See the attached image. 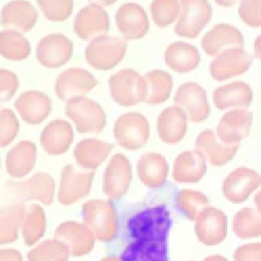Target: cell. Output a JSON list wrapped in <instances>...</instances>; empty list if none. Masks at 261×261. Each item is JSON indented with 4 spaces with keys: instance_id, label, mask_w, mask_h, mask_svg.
Wrapping results in <instances>:
<instances>
[{
    "instance_id": "6da1fadb",
    "label": "cell",
    "mask_w": 261,
    "mask_h": 261,
    "mask_svg": "<svg viewBox=\"0 0 261 261\" xmlns=\"http://www.w3.org/2000/svg\"><path fill=\"white\" fill-rule=\"evenodd\" d=\"M172 219L163 204L145 208L134 214L127 228L130 242L121 261H169L167 240Z\"/></svg>"
},
{
    "instance_id": "7a4b0ae2",
    "label": "cell",
    "mask_w": 261,
    "mask_h": 261,
    "mask_svg": "<svg viewBox=\"0 0 261 261\" xmlns=\"http://www.w3.org/2000/svg\"><path fill=\"white\" fill-rule=\"evenodd\" d=\"M126 53L124 40L113 36H101L91 40L85 50L86 61L98 70H110L115 67Z\"/></svg>"
},
{
    "instance_id": "3957f363",
    "label": "cell",
    "mask_w": 261,
    "mask_h": 261,
    "mask_svg": "<svg viewBox=\"0 0 261 261\" xmlns=\"http://www.w3.org/2000/svg\"><path fill=\"white\" fill-rule=\"evenodd\" d=\"M108 88L111 98L121 106H134L144 102L147 93L145 79L130 68L112 74L108 80Z\"/></svg>"
},
{
    "instance_id": "277c9868",
    "label": "cell",
    "mask_w": 261,
    "mask_h": 261,
    "mask_svg": "<svg viewBox=\"0 0 261 261\" xmlns=\"http://www.w3.org/2000/svg\"><path fill=\"white\" fill-rule=\"evenodd\" d=\"M211 19L208 0H179V13L174 33L184 38L195 39Z\"/></svg>"
},
{
    "instance_id": "5b68a950",
    "label": "cell",
    "mask_w": 261,
    "mask_h": 261,
    "mask_svg": "<svg viewBox=\"0 0 261 261\" xmlns=\"http://www.w3.org/2000/svg\"><path fill=\"white\" fill-rule=\"evenodd\" d=\"M150 126L147 118L140 112H127L120 115L114 124L116 143L124 149L142 148L149 139Z\"/></svg>"
},
{
    "instance_id": "8992f818",
    "label": "cell",
    "mask_w": 261,
    "mask_h": 261,
    "mask_svg": "<svg viewBox=\"0 0 261 261\" xmlns=\"http://www.w3.org/2000/svg\"><path fill=\"white\" fill-rule=\"evenodd\" d=\"M253 57L243 47H232L218 53L211 61L209 71L213 80L222 82L244 74L252 65Z\"/></svg>"
},
{
    "instance_id": "52a82bcc",
    "label": "cell",
    "mask_w": 261,
    "mask_h": 261,
    "mask_svg": "<svg viewBox=\"0 0 261 261\" xmlns=\"http://www.w3.org/2000/svg\"><path fill=\"white\" fill-rule=\"evenodd\" d=\"M173 101L185 111L187 118L194 123L202 122L209 116L210 106L207 92L197 83L187 82L181 84Z\"/></svg>"
},
{
    "instance_id": "ba28073f",
    "label": "cell",
    "mask_w": 261,
    "mask_h": 261,
    "mask_svg": "<svg viewBox=\"0 0 261 261\" xmlns=\"http://www.w3.org/2000/svg\"><path fill=\"white\" fill-rule=\"evenodd\" d=\"M66 113L75 122L80 132L98 133L106 124V115L103 108L95 101L85 97L68 100Z\"/></svg>"
},
{
    "instance_id": "9c48e42d",
    "label": "cell",
    "mask_w": 261,
    "mask_h": 261,
    "mask_svg": "<svg viewBox=\"0 0 261 261\" xmlns=\"http://www.w3.org/2000/svg\"><path fill=\"white\" fill-rule=\"evenodd\" d=\"M73 44L62 34H50L41 39L37 46L36 56L41 65L56 68L65 64L71 57Z\"/></svg>"
},
{
    "instance_id": "30bf717a",
    "label": "cell",
    "mask_w": 261,
    "mask_h": 261,
    "mask_svg": "<svg viewBox=\"0 0 261 261\" xmlns=\"http://www.w3.org/2000/svg\"><path fill=\"white\" fill-rule=\"evenodd\" d=\"M96 77L88 70L79 67L68 68L62 71L56 79L55 94L63 101L82 97L97 86Z\"/></svg>"
},
{
    "instance_id": "8fae6325",
    "label": "cell",
    "mask_w": 261,
    "mask_h": 261,
    "mask_svg": "<svg viewBox=\"0 0 261 261\" xmlns=\"http://www.w3.org/2000/svg\"><path fill=\"white\" fill-rule=\"evenodd\" d=\"M195 221V232L199 241L204 245L214 246L225 239L227 218L222 210L207 207Z\"/></svg>"
},
{
    "instance_id": "7c38bea8",
    "label": "cell",
    "mask_w": 261,
    "mask_h": 261,
    "mask_svg": "<svg viewBox=\"0 0 261 261\" xmlns=\"http://www.w3.org/2000/svg\"><path fill=\"white\" fill-rule=\"evenodd\" d=\"M73 29L77 37L83 40L105 36L109 30L108 14L102 6L91 3L77 12Z\"/></svg>"
},
{
    "instance_id": "4fadbf2b",
    "label": "cell",
    "mask_w": 261,
    "mask_h": 261,
    "mask_svg": "<svg viewBox=\"0 0 261 261\" xmlns=\"http://www.w3.org/2000/svg\"><path fill=\"white\" fill-rule=\"evenodd\" d=\"M115 23L125 40L142 39L149 30V20L144 8L137 3L122 4L116 11Z\"/></svg>"
},
{
    "instance_id": "5bb4252c",
    "label": "cell",
    "mask_w": 261,
    "mask_h": 261,
    "mask_svg": "<svg viewBox=\"0 0 261 261\" xmlns=\"http://www.w3.org/2000/svg\"><path fill=\"white\" fill-rule=\"evenodd\" d=\"M260 185L261 175L257 171L247 167H239L224 179L222 192L228 201L238 204L246 201Z\"/></svg>"
},
{
    "instance_id": "9a60e30c",
    "label": "cell",
    "mask_w": 261,
    "mask_h": 261,
    "mask_svg": "<svg viewBox=\"0 0 261 261\" xmlns=\"http://www.w3.org/2000/svg\"><path fill=\"white\" fill-rule=\"evenodd\" d=\"M253 114L251 111L238 108L225 112L216 127L217 138L225 144H239L251 129Z\"/></svg>"
},
{
    "instance_id": "2e32d148",
    "label": "cell",
    "mask_w": 261,
    "mask_h": 261,
    "mask_svg": "<svg viewBox=\"0 0 261 261\" xmlns=\"http://www.w3.org/2000/svg\"><path fill=\"white\" fill-rule=\"evenodd\" d=\"M196 150L214 166H221L230 161L238 151L239 144L221 142L212 129H205L196 139Z\"/></svg>"
},
{
    "instance_id": "e0dca14e",
    "label": "cell",
    "mask_w": 261,
    "mask_h": 261,
    "mask_svg": "<svg viewBox=\"0 0 261 261\" xmlns=\"http://www.w3.org/2000/svg\"><path fill=\"white\" fill-rule=\"evenodd\" d=\"M38 13L28 0H12L1 10V23L9 30L19 33L29 32L36 24Z\"/></svg>"
},
{
    "instance_id": "ac0fdd59",
    "label": "cell",
    "mask_w": 261,
    "mask_h": 261,
    "mask_svg": "<svg viewBox=\"0 0 261 261\" xmlns=\"http://www.w3.org/2000/svg\"><path fill=\"white\" fill-rule=\"evenodd\" d=\"M243 46V35L237 28L228 23H219L214 25L202 39V49L211 57L216 56L225 49Z\"/></svg>"
},
{
    "instance_id": "d6986e66",
    "label": "cell",
    "mask_w": 261,
    "mask_h": 261,
    "mask_svg": "<svg viewBox=\"0 0 261 261\" xmlns=\"http://www.w3.org/2000/svg\"><path fill=\"white\" fill-rule=\"evenodd\" d=\"M132 166L129 160L122 154L114 155L105 172L104 191L113 199L123 196L130 184Z\"/></svg>"
},
{
    "instance_id": "ffe728a7",
    "label": "cell",
    "mask_w": 261,
    "mask_h": 261,
    "mask_svg": "<svg viewBox=\"0 0 261 261\" xmlns=\"http://www.w3.org/2000/svg\"><path fill=\"white\" fill-rule=\"evenodd\" d=\"M187 115L177 105L164 108L157 117V134L162 142L173 145L182 140L187 130Z\"/></svg>"
},
{
    "instance_id": "44dd1931",
    "label": "cell",
    "mask_w": 261,
    "mask_h": 261,
    "mask_svg": "<svg viewBox=\"0 0 261 261\" xmlns=\"http://www.w3.org/2000/svg\"><path fill=\"white\" fill-rule=\"evenodd\" d=\"M212 99L219 110L246 108L252 103L253 91L247 83L236 81L216 88L212 94Z\"/></svg>"
},
{
    "instance_id": "7402d4cb",
    "label": "cell",
    "mask_w": 261,
    "mask_h": 261,
    "mask_svg": "<svg viewBox=\"0 0 261 261\" xmlns=\"http://www.w3.org/2000/svg\"><path fill=\"white\" fill-rule=\"evenodd\" d=\"M166 65L177 73H188L198 67L201 55L197 47L186 42H173L164 52Z\"/></svg>"
},
{
    "instance_id": "603a6c76",
    "label": "cell",
    "mask_w": 261,
    "mask_h": 261,
    "mask_svg": "<svg viewBox=\"0 0 261 261\" xmlns=\"http://www.w3.org/2000/svg\"><path fill=\"white\" fill-rule=\"evenodd\" d=\"M207 171L206 159L197 150L180 153L173 163L172 176L177 182H197Z\"/></svg>"
},
{
    "instance_id": "cb8c5ba5",
    "label": "cell",
    "mask_w": 261,
    "mask_h": 261,
    "mask_svg": "<svg viewBox=\"0 0 261 261\" xmlns=\"http://www.w3.org/2000/svg\"><path fill=\"white\" fill-rule=\"evenodd\" d=\"M89 219L97 236L108 241L113 239L118 230V220L114 207L106 202H94L89 207Z\"/></svg>"
},
{
    "instance_id": "d4e9b609",
    "label": "cell",
    "mask_w": 261,
    "mask_h": 261,
    "mask_svg": "<svg viewBox=\"0 0 261 261\" xmlns=\"http://www.w3.org/2000/svg\"><path fill=\"white\" fill-rule=\"evenodd\" d=\"M137 172L141 181L150 188L164 185L168 174V164L158 153H146L137 162Z\"/></svg>"
},
{
    "instance_id": "484cf974",
    "label": "cell",
    "mask_w": 261,
    "mask_h": 261,
    "mask_svg": "<svg viewBox=\"0 0 261 261\" xmlns=\"http://www.w3.org/2000/svg\"><path fill=\"white\" fill-rule=\"evenodd\" d=\"M15 107L25 121L38 123L49 114L51 102L44 93L32 90L22 93L17 98Z\"/></svg>"
},
{
    "instance_id": "4316f807",
    "label": "cell",
    "mask_w": 261,
    "mask_h": 261,
    "mask_svg": "<svg viewBox=\"0 0 261 261\" xmlns=\"http://www.w3.org/2000/svg\"><path fill=\"white\" fill-rule=\"evenodd\" d=\"M147 84V93L144 102L151 105L161 104L170 96L173 82L169 73L164 70L154 69L144 76Z\"/></svg>"
},
{
    "instance_id": "83f0119b",
    "label": "cell",
    "mask_w": 261,
    "mask_h": 261,
    "mask_svg": "<svg viewBox=\"0 0 261 261\" xmlns=\"http://www.w3.org/2000/svg\"><path fill=\"white\" fill-rule=\"evenodd\" d=\"M31 52L30 43L21 33L13 30L0 32V55L9 60H22Z\"/></svg>"
},
{
    "instance_id": "f1b7e54d",
    "label": "cell",
    "mask_w": 261,
    "mask_h": 261,
    "mask_svg": "<svg viewBox=\"0 0 261 261\" xmlns=\"http://www.w3.org/2000/svg\"><path fill=\"white\" fill-rule=\"evenodd\" d=\"M232 230L241 239L261 236V212L254 208L239 210L232 219Z\"/></svg>"
},
{
    "instance_id": "f546056e",
    "label": "cell",
    "mask_w": 261,
    "mask_h": 261,
    "mask_svg": "<svg viewBox=\"0 0 261 261\" xmlns=\"http://www.w3.org/2000/svg\"><path fill=\"white\" fill-rule=\"evenodd\" d=\"M176 206L187 218L196 220L200 213L209 207V200L205 194L199 191L184 189L176 196Z\"/></svg>"
},
{
    "instance_id": "4dcf8cb0",
    "label": "cell",
    "mask_w": 261,
    "mask_h": 261,
    "mask_svg": "<svg viewBox=\"0 0 261 261\" xmlns=\"http://www.w3.org/2000/svg\"><path fill=\"white\" fill-rule=\"evenodd\" d=\"M72 139V132L65 121H53L44 130L42 141L44 146L52 152L63 151Z\"/></svg>"
},
{
    "instance_id": "1f68e13d",
    "label": "cell",
    "mask_w": 261,
    "mask_h": 261,
    "mask_svg": "<svg viewBox=\"0 0 261 261\" xmlns=\"http://www.w3.org/2000/svg\"><path fill=\"white\" fill-rule=\"evenodd\" d=\"M112 147V144L95 139H88L79 144L76 155L79 159L88 166H96L107 157Z\"/></svg>"
},
{
    "instance_id": "d6a6232c",
    "label": "cell",
    "mask_w": 261,
    "mask_h": 261,
    "mask_svg": "<svg viewBox=\"0 0 261 261\" xmlns=\"http://www.w3.org/2000/svg\"><path fill=\"white\" fill-rule=\"evenodd\" d=\"M152 20L157 27L164 28L172 22L179 13L178 0H152L150 5Z\"/></svg>"
},
{
    "instance_id": "836d02e7",
    "label": "cell",
    "mask_w": 261,
    "mask_h": 261,
    "mask_svg": "<svg viewBox=\"0 0 261 261\" xmlns=\"http://www.w3.org/2000/svg\"><path fill=\"white\" fill-rule=\"evenodd\" d=\"M45 17L51 21H64L73 9V0H37Z\"/></svg>"
},
{
    "instance_id": "e575fe53",
    "label": "cell",
    "mask_w": 261,
    "mask_h": 261,
    "mask_svg": "<svg viewBox=\"0 0 261 261\" xmlns=\"http://www.w3.org/2000/svg\"><path fill=\"white\" fill-rule=\"evenodd\" d=\"M238 13L249 27H261V0H241Z\"/></svg>"
},
{
    "instance_id": "d590c367",
    "label": "cell",
    "mask_w": 261,
    "mask_h": 261,
    "mask_svg": "<svg viewBox=\"0 0 261 261\" xmlns=\"http://www.w3.org/2000/svg\"><path fill=\"white\" fill-rule=\"evenodd\" d=\"M17 132V120L14 114L8 110L0 111V144H7Z\"/></svg>"
},
{
    "instance_id": "8d00e7d4",
    "label": "cell",
    "mask_w": 261,
    "mask_h": 261,
    "mask_svg": "<svg viewBox=\"0 0 261 261\" xmlns=\"http://www.w3.org/2000/svg\"><path fill=\"white\" fill-rule=\"evenodd\" d=\"M17 88L18 79L16 74L7 69H0V100L11 99Z\"/></svg>"
},
{
    "instance_id": "74e56055",
    "label": "cell",
    "mask_w": 261,
    "mask_h": 261,
    "mask_svg": "<svg viewBox=\"0 0 261 261\" xmlns=\"http://www.w3.org/2000/svg\"><path fill=\"white\" fill-rule=\"evenodd\" d=\"M233 261H261V244H245L233 254Z\"/></svg>"
},
{
    "instance_id": "f35d334b",
    "label": "cell",
    "mask_w": 261,
    "mask_h": 261,
    "mask_svg": "<svg viewBox=\"0 0 261 261\" xmlns=\"http://www.w3.org/2000/svg\"><path fill=\"white\" fill-rule=\"evenodd\" d=\"M254 55L257 59L261 60V35L255 39L254 42Z\"/></svg>"
},
{
    "instance_id": "ab89813d",
    "label": "cell",
    "mask_w": 261,
    "mask_h": 261,
    "mask_svg": "<svg viewBox=\"0 0 261 261\" xmlns=\"http://www.w3.org/2000/svg\"><path fill=\"white\" fill-rule=\"evenodd\" d=\"M216 2V4H218L219 6L222 7H230L232 5H234L239 0H214Z\"/></svg>"
},
{
    "instance_id": "60d3db41",
    "label": "cell",
    "mask_w": 261,
    "mask_h": 261,
    "mask_svg": "<svg viewBox=\"0 0 261 261\" xmlns=\"http://www.w3.org/2000/svg\"><path fill=\"white\" fill-rule=\"evenodd\" d=\"M92 4H97L100 6H107L113 4L116 0H89Z\"/></svg>"
},
{
    "instance_id": "b9f144b4",
    "label": "cell",
    "mask_w": 261,
    "mask_h": 261,
    "mask_svg": "<svg viewBox=\"0 0 261 261\" xmlns=\"http://www.w3.org/2000/svg\"><path fill=\"white\" fill-rule=\"evenodd\" d=\"M254 203H255V206H256V209L261 212V191L258 192L256 194V196L254 197Z\"/></svg>"
},
{
    "instance_id": "7bdbcfd3",
    "label": "cell",
    "mask_w": 261,
    "mask_h": 261,
    "mask_svg": "<svg viewBox=\"0 0 261 261\" xmlns=\"http://www.w3.org/2000/svg\"><path fill=\"white\" fill-rule=\"evenodd\" d=\"M204 261H227V260L220 255H212V256L205 258Z\"/></svg>"
},
{
    "instance_id": "ee69618b",
    "label": "cell",
    "mask_w": 261,
    "mask_h": 261,
    "mask_svg": "<svg viewBox=\"0 0 261 261\" xmlns=\"http://www.w3.org/2000/svg\"><path fill=\"white\" fill-rule=\"evenodd\" d=\"M103 261H121V260H120V259H118V258H114V257H112V258L105 259V260H103Z\"/></svg>"
}]
</instances>
